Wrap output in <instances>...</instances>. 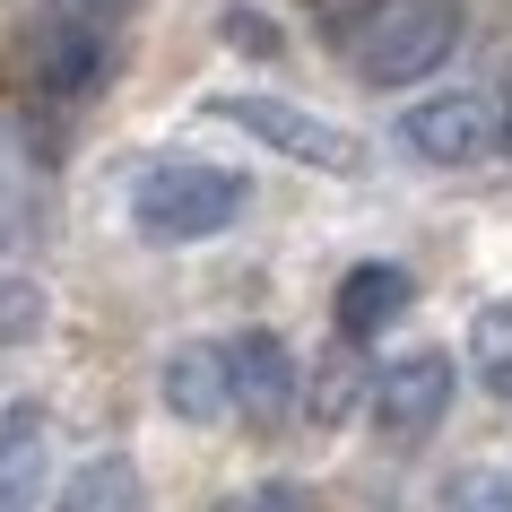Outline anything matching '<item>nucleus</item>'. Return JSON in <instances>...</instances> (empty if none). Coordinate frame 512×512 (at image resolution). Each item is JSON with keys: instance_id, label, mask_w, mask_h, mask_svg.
I'll list each match as a JSON object with an SVG mask.
<instances>
[{"instance_id": "16", "label": "nucleus", "mask_w": 512, "mask_h": 512, "mask_svg": "<svg viewBox=\"0 0 512 512\" xmlns=\"http://www.w3.org/2000/svg\"><path fill=\"white\" fill-rule=\"evenodd\" d=\"M226 44H243V53H278V27L261 18V9H226Z\"/></svg>"}, {"instance_id": "9", "label": "nucleus", "mask_w": 512, "mask_h": 512, "mask_svg": "<svg viewBox=\"0 0 512 512\" xmlns=\"http://www.w3.org/2000/svg\"><path fill=\"white\" fill-rule=\"evenodd\" d=\"M35 486H44V417L35 400H18L0 417V512H27Z\"/></svg>"}, {"instance_id": "7", "label": "nucleus", "mask_w": 512, "mask_h": 512, "mask_svg": "<svg viewBox=\"0 0 512 512\" xmlns=\"http://www.w3.org/2000/svg\"><path fill=\"white\" fill-rule=\"evenodd\" d=\"M408 296H417V287H408V270L400 261H365V270H348L339 278V304H330V313H339V339H382V330L400 322L408 313Z\"/></svg>"}, {"instance_id": "12", "label": "nucleus", "mask_w": 512, "mask_h": 512, "mask_svg": "<svg viewBox=\"0 0 512 512\" xmlns=\"http://www.w3.org/2000/svg\"><path fill=\"white\" fill-rule=\"evenodd\" d=\"M443 512H512V478L504 469H460L443 486Z\"/></svg>"}, {"instance_id": "14", "label": "nucleus", "mask_w": 512, "mask_h": 512, "mask_svg": "<svg viewBox=\"0 0 512 512\" xmlns=\"http://www.w3.org/2000/svg\"><path fill=\"white\" fill-rule=\"evenodd\" d=\"M35 322H44V296H35V287H0V348L27 339Z\"/></svg>"}, {"instance_id": "4", "label": "nucleus", "mask_w": 512, "mask_h": 512, "mask_svg": "<svg viewBox=\"0 0 512 512\" xmlns=\"http://www.w3.org/2000/svg\"><path fill=\"white\" fill-rule=\"evenodd\" d=\"M452 391H460L452 356L417 348V356H400V365H382V374L365 382V417H374L382 443H426V434L452 417Z\"/></svg>"}, {"instance_id": "13", "label": "nucleus", "mask_w": 512, "mask_h": 512, "mask_svg": "<svg viewBox=\"0 0 512 512\" xmlns=\"http://www.w3.org/2000/svg\"><path fill=\"white\" fill-rule=\"evenodd\" d=\"M217 512H313V495L296 478H261V486H243V495H226Z\"/></svg>"}, {"instance_id": "1", "label": "nucleus", "mask_w": 512, "mask_h": 512, "mask_svg": "<svg viewBox=\"0 0 512 512\" xmlns=\"http://www.w3.org/2000/svg\"><path fill=\"white\" fill-rule=\"evenodd\" d=\"M243 174H226V165H200V157H165L148 165L131 183V217H139V235L148 243H209L226 235L243 217Z\"/></svg>"}, {"instance_id": "15", "label": "nucleus", "mask_w": 512, "mask_h": 512, "mask_svg": "<svg viewBox=\"0 0 512 512\" xmlns=\"http://www.w3.org/2000/svg\"><path fill=\"white\" fill-rule=\"evenodd\" d=\"M122 9H131V0H53V18H70V27H96V35L122 27Z\"/></svg>"}, {"instance_id": "8", "label": "nucleus", "mask_w": 512, "mask_h": 512, "mask_svg": "<svg viewBox=\"0 0 512 512\" xmlns=\"http://www.w3.org/2000/svg\"><path fill=\"white\" fill-rule=\"evenodd\" d=\"M165 408H174L183 426H217V417L235 408V391H226V348H217V339H191V348L165 356Z\"/></svg>"}, {"instance_id": "3", "label": "nucleus", "mask_w": 512, "mask_h": 512, "mask_svg": "<svg viewBox=\"0 0 512 512\" xmlns=\"http://www.w3.org/2000/svg\"><path fill=\"white\" fill-rule=\"evenodd\" d=\"M217 122H235V131H252L261 148H278V157L296 165H322V174H365V139L339 131L330 113L313 105H287V96H209Z\"/></svg>"}, {"instance_id": "17", "label": "nucleus", "mask_w": 512, "mask_h": 512, "mask_svg": "<svg viewBox=\"0 0 512 512\" xmlns=\"http://www.w3.org/2000/svg\"><path fill=\"white\" fill-rule=\"evenodd\" d=\"M313 400H322V408H313V417H339V408L356 400V374H348V365H330V374L313 382Z\"/></svg>"}, {"instance_id": "2", "label": "nucleus", "mask_w": 512, "mask_h": 512, "mask_svg": "<svg viewBox=\"0 0 512 512\" xmlns=\"http://www.w3.org/2000/svg\"><path fill=\"white\" fill-rule=\"evenodd\" d=\"M460 44V0H374V18L356 27V70L374 87H408L443 70Z\"/></svg>"}, {"instance_id": "6", "label": "nucleus", "mask_w": 512, "mask_h": 512, "mask_svg": "<svg viewBox=\"0 0 512 512\" xmlns=\"http://www.w3.org/2000/svg\"><path fill=\"white\" fill-rule=\"evenodd\" d=\"M226 391H235L243 417H278V408L296 400V356L278 330H235L226 339Z\"/></svg>"}, {"instance_id": "5", "label": "nucleus", "mask_w": 512, "mask_h": 512, "mask_svg": "<svg viewBox=\"0 0 512 512\" xmlns=\"http://www.w3.org/2000/svg\"><path fill=\"white\" fill-rule=\"evenodd\" d=\"M400 139H408V157H426V165H478L495 148V105L478 87H443L426 105H408Z\"/></svg>"}, {"instance_id": "10", "label": "nucleus", "mask_w": 512, "mask_h": 512, "mask_svg": "<svg viewBox=\"0 0 512 512\" xmlns=\"http://www.w3.org/2000/svg\"><path fill=\"white\" fill-rule=\"evenodd\" d=\"M53 512H148V486H139V469L122 452H105V460H87L79 478L61 486Z\"/></svg>"}, {"instance_id": "11", "label": "nucleus", "mask_w": 512, "mask_h": 512, "mask_svg": "<svg viewBox=\"0 0 512 512\" xmlns=\"http://www.w3.org/2000/svg\"><path fill=\"white\" fill-rule=\"evenodd\" d=\"M469 365L495 400H512V304H486L478 322H469Z\"/></svg>"}]
</instances>
